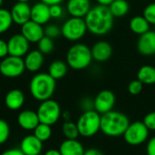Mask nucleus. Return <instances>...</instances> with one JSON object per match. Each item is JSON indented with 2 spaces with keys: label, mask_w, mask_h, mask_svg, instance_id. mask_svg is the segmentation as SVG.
<instances>
[{
  "label": "nucleus",
  "mask_w": 155,
  "mask_h": 155,
  "mask_svg": "<svg viewBox=\"0 0 155 155\" xmlns=\"http://www.w3.org/2000/svg\"><path fill=\"white\" fill-rule=\"evenodd\" d=\"M10 136V126L6 121L0 119V145L5 143Z\"/></svg>",
  "instance_id": "2f4dec72"
},
{
  "label": "nucleus",
  "mask_w": 155,
  "mask_h": 155,
  "mask_svg": "<svg viewBox=\"0 0 155 155\" xmlns=\"http://www.w3.org/2000/svg\"><path fill=\"white\" fill-rule=\"evenodd\" d=\"M29 0H16V2H22V3H28Z\"/></svg>",
  "instance_id": "49530a36"
},
{
  "label": "nucleus",
  "mask_w": 155,
  "mask_h": 155,
  "mask_svg": "<svg viewBox=\"0 0 155 155\" xmlns=\"http://www.w3.org/2000/svg\"><path fill=\"white\" fill-rule=\"evenodd\" d=\"M143 89V84L138 79L133 80L128 84V92L132 95H138Z\"/></svg>",
  "instance_id": "72a5a7b5"
},
{
  "label": "nucleus",
  "mask_w": 155,
  "mask_h": 155,
  "mask_svg": "<svg viewBox=\"0 0 155 155\" xmlns=\"http://www.w3.org/2000/svg\"><path fill=\"white\" fill-rule=\"evenodd\" d=\"M114 18L108 6L97 5L92 7L84 16L87 31L94 35H104L112 30Z\"/></svg>",
  "instance_id": "f257e3e1"
},
{
  "label": "nucleus",
  "mask_w": 155,
  "mask_h": 155,
  "mask_svg": "<svg viewBox=\"0 0 155 155\" xmlns=\"http://www.w3.org/2000/svg\"><path fill=\"white\" fill-rule=\"evenodd\" d=\"M21 34L31 44L38 43L39 40L45 36V31L43 25L29 20L23 25H21Z\"/></svg>",
  "instance_id": "f8f14e48"
},
{
  "label": "nucleus",
  "mask_w": 155,
  "mask_h": 155,
  "mask_svg": "<svg viewBox=\"0 0 155 155\" xmlns=\"http://www.w3.org/2000/svg\"><path fill=\"white\" fill-rule=\"evenodd\" d=\"M42 3H45L48 5H58L62 4L64 0H39Z\"/></svg>",
  "instance_id": "79ce46f5"
},
{
  "label": "nucleus",
  "mask_w": 155,
  "mask_h": 155,
  "mask_svg": "<svg viewBox=\"0 0 155 155\" xmlns=\"http://www.w3.org/2000/svg\"><path fill=\"white\" fill-rule=\"evenodd\" d=\"M62 133L65 139H77L80 134L76 123L70 121H64L62 126Z\"/></svg>",
  "instance_id": "cd10ccee"
},
{
  "label": "nucleus",
  "mask_w": 155,
  "mask_h": 155,
  "mask_svg": "<svg viewBox=\"0 0 155 155\" xmlns=\"http://www.w3.org/2000/svg\"><path fill=\"white\" fill-rule=\"evenodd\" d=\"M49 8H50L51 18H54V19L60 18L63 15V14H64V9L61 6V4L49 5Z\"/></svg>",
  "instance_id": "c9c22d12"
},
{
  "label": "nucleus",
  "mask_w": 155,
  "mask_h": 155,
  "mask_svg": "<svg viewBox=\"0 0 155 155\" xmlns=\"http://www.w3.org/2000/svg\"><path fill=\"white\" fill-rule=\"evenodd\" d=\"M43 147V142L37 139L34 134H29L23 138L19 148L25 155H40Z\"/></svg>",
  "instance_id": "f3484780"
},
{
  "label": "nucleus",
  "mask_w": 155,
  "mask_h": 155,
  "mask_svg": "<svg viewBox=\"0 0 155 155\" xmlns=\"http://www.w3.org/2000/svg\"><path fill=\"white\" fill-rule=\"evenodd\" d=\"M79 134L84 138H90L101 131V114L95 110L83 112L76 122Z\"/></svg>",
  "instance_id": "39448f33"
},
{
  "label": "nucleus",
  "mask_w": 155,
  "mask_h": 155,
  "mask_svg": "<svg viewBox=\"0 0 155 155\" xmlns=\"http://www.w3.org/2000/svg\"><path fill=\"white\" fill-rule=\"evenodd\" d=\"M0 155H25L20 148H12L3 152Z\"/></svg>",
  "instance_id": "ea45409f"
},
{
  "label": "nucleus",
  "mask_w": 155,
  "mask_h": 155,
  "mask_svg": "<svg viewBox=\"0 0 155 155\" xmlns=\"http://www.w3.org/2000/svg\"><path fill=\"white\" fill-rule=\"evenodd\" d=\"M33 132H34L33 134L43 143L48 141L51 138L52 133H53L51 125L42 124V123H40Z\"/></svg>",
  "instance_id": "bb28decb"
},
{
  "label": "nucleus",
  "mask_w": 155,
  "mask_h": 155,
  "mask_svg": "<svg viewBox=\"0 0 155 155\" xmlns=\"http://www.w3.org/2000/svg\"><path fill=\"white\" fill-rule=\"evenodd\" d=\"M93 61L91 48L82 43L73 45L66 53V64L74 70H84Z\"/></svg>",
  "instance_id": "20e7f679"
},
{
  "label": "nucleus",
  "mask_w": 155,
  "mask_h": 155,
  "mask_svg": "<svg viewBox=\"0 0 155 155\" xmlns=\"http://www.w3.org/2000/svg\"><path fill=\"white\" fill-rule=\"evenodd\" d=\"M95 1L97 2L98 5H105V6H109L114 2V0H95Z\"/></svg>",
  "instance_id": "37998d69"
},
{
  "label": "nucleus",
  "mask_w": 155,
  "mask_h": 155,
  "mask_svg": "<svg viewBox=\"0 0 155 155\" xmlns=\"http://www.w3.org/2000/svg\"><path fill=\"white\" fill-rule=\"evenodd\" d=\"M44 31H45V35L47 36V37H50L53 40L55 39V38H58V37H60L62 35L61 27H59L58 25H54V24L47 25L44 28Z\"/></svg>",
  "instance_id": "7c9ffc66"
},
{
  "label": "nucleus",
  "mask_w": 155,
  "mask_h": 155,
  "mask_svg": "<svg viewBox=\"0 0 155 155\" xmlns=\"http://www.w3.org/2000/svg\"><path fill=\"white\" fill-rule=\"evenodd\" d=\"M143 15L149 22L150 25H155V2L151 3L145 6V8L143 9Z\"/></svg>",
  "instance_id": "473e14b6"
},
{
  "label": "nucleus",
  "mask_w": 155,
  "mask_h": 155,
  "mask_svg": "<svg viewBox=\"0 0 155 155\" xmlns=\"http://www.w3.org/2000/svg\"><path fill=\"white\" fill-rule=\"evenodd\" d=\"M91 8L90 0H68L66 3V10L73 17L84 18Z\"/></svg>",
  "instance_id": "a211bd4d"
},
{
  "label": "nucleus",
  "mask_w": 155,
  "mask_h": 155,
  "mask_svg": "<svg viewBox=\"0 0 155 155\" xmlns=\"http://www.w3.org/2000/svg\"><path fill=\"white\" fill-rule=\"evenodd\" d=\"M130 124L129 117L119 111L112 110L101 115V132L108 137L124 136Z\"/></svg>",
  "instance_id": "f03ea898"
},
{
  "label": "nucleus",
  "mask_w": 155,
  "mask_h": 155,
  "mask_svg": "<svg viewBox=\"0 0 155 155\" xmlns=\"http://www.w3.org/2000/svg\"><path fill=\"white\" fill-rule=\"evenodd\" d=\"M143 122L149 131H155V112L148 113L144 116Z\"/></svg>",
  "instance_id": "f704fd0d"
},
{
  "label": "nucleus",
  "mask_w": 155,
  "mask_h": 155,
  "mask_svg": "<svg viewBox=\"0 0 155 155\" xmlns=\"http://www.w3.org/2000/svg\"><path fill=\"white\" fill-rule=\"evenodd\" d=\"M62 117H64V121H70V114H69V112L62 113Z\"/></svg>",
  "instance_id": "a18cd8bd"
},
{
  "label": "nucleus",
  "mask_w": 155,
  "mask_h": 155,
  "mask_svg": "<svg viewBox=\"0 0 155 155\" xmlns=\"http://www.w3.org/2000/svg\"><path fill=\"white\" fill-rule=\"evenodd\" d=\"M56 81L48 73L35 74L29 84L30 94L33 98L39 102L51 99L54 94Z\"/></svg>",
  "instance_id": "7ed1b4c3"
},
{
  "label": "nucleus",
  "mask_w": 155,
  "mask_h": 155,
  "mask_svg": "<svg viewBox=\"0 0 155 155\" xmlns=\"http://www.w3.org/2000/svg\"><path fill=\"white\" fill-rule=\"evenodd\" d=\"M3 2H4V0H0V7L2 6V5H3Z\"/></svg>",
  "instance_id": "de8ad7c7"
},
{
  "label": "nucleus",
  "mask_w": 155,
  "mask_h": 155,
  "mask_svg": "<svg viewBox=\"0 0 155 155\" xmlns=\"http://www.w3.org/2000/svg\"><path fill=\"white\" fill-rule=\"evenodd\" d=\"M137 79L143 84L152 85L155 84V66L144 64L137 72Z\"/></svg>",
  "instance_id": "393cba45"
},
{
  "label": "nucleus",
  "mask_w": 155,
  "mask_h": 155,
  "mask_svg": "<svg viewBox=\"0 0 155 155\" xmlns=\"http://www.w3.org/2000/svg\"><path fill=\"white\" fill-rule=\"evenodd\" d=\"M108 7L114 17H124L128 14L130 9V5L126 0H114Z\"/></svg>",
  "instance_id": "a878e982"
},
{
  "label": "nucleus",
  "mask_w": 155,
  "mask_h": 155,
  "mask_svg": "<svg viewBox=\"0 0 155 155\" xmlns=\"http://www.w3.org/2000/svg\"><path fill=\"white\" fill-rule=\"evenodd\" d=\"M150 24L144 18L143 15L134 16L129 23V27L133 33L138 35H142L150 30Z\"/></svg>",
  "instance_id": "5701e85b"
},
{
  "label": "nucleus",
  "mask_w": 155,
  "mask_h": 155,
  "mask_svg": "<svg viewBox=\"0 0 155 155\" xmlns=\"http://www.w3.org/2000/svg\"><path fill=\"white\" fill-rule=\"evenodd\" d=\"M68 72V65L66 62L61 60H55L48 66V74L56 81L64 78Z\"/></svg>",
  "instance_id": "b1692460"
},
{
  "label": "nucleus",
  "mask_w": 155,
  "mask_h": 155,
  "mask_svg": "<svg viewBox=\"0 0 155 155\" xmlns=\"http://www.w3.org/2000/svg\"><path fill=\"white\" fill-rule=\"evenodd\" d=\"M62 35L71 42H77L81 40L87 32L84 18L73 17L66 19L61 26Z\"/></svg>",
  "instance_id": "0eeeda50"
},
{
  "label": "nucleus",
  "mask_w": 155,
  "mask_h": 155,
  "mask_svg": "<svg viewBox=\"0 0 155 155\" xmlns=\"http://www.w3.org/2000/svg\"><path fill=\"white\" fill-rule=\"evenodd\" d=\"M44 155H62L59 150L56 149H50L48 151H46Z\"/></svg>",
  "instance_id": "c03bdc74"
},
{
  "label": "nucleus",
  "mask_w": 155,
  "mask_h": 155,
  "mask_svg": "<svg viewBox=\"0 0 155 155\" xmlns=\"http://www.w3.org/2000/svg\"><path fill=\"white\" fill-rule=\"evenodd\" d=\"M10 10L0 7V35L7 32L13 25Z\"/></svg>",
  "instance_id": "c85d7f7f"
},
{
  "label": "nucleus",
  "mask_w": 155,
  "mask_h": 155,
  "mask_svg": "<svg viewBox=\"0 0 155 155\" xmlns=\"http://www.w3.org/2000/svg\"><path fill=\"white\" fill-rule=\"evenodd\" d=\"M25 71L24 59L22 57L7 55L0 62V74L6 78H16Z\"/></svg>",
  "instance_id": "1a4fd4ad"
},
{
  "label": "nucleus",
  "mask_w": 155,
  "mask_h": 155,
  "mask_svg": "<svg viewBox=\"0 0 155 155\" xmlns=\"http://www.w3.org/2000/svg\"><path fill=\"white\" fill-rule=\"evenodd\" d=\"M8 55V46L7 42L0 39V59H3Z\"/></svg>",
  "instance_id": "4c0bfd02"
},
{
  "label": "nucleus",
  "mask_w": 155,
  "mask_h": 155,
  "mask_svg": "<svg viewBox=\"0 0 155 155\" xmlns=\"http://www.w3.org/2000/svg\"><path fill=\"white\" fill-rule=\"evenodd\" d=\"M154 66H155V65H154Z\"/></svg>",
  "instance_id": "09e8293b"
},
{
  "label": "nucleus",
  "mask_w": 155,
  "mask_h": 155,
  "mask_svg": "<svg viewBox=\"0 0 155 155\" xmlns=\"http://www.w3.org/2000/svg\"><path fill=\"white\" fill-rule=\"evenodd\" d=\"M137 49L139 53L145 56L155 54V31L149 30L140 35L137 41Z\"/></svg>",
  "instance_id": "2eb2a0df"
},
{
  "label": "nucleus",
  "mask_w": 155,
  "mask_h": 155,
  "mask_svg": "<svg viewBox=\"0 0 155 155\" xmlns=\"http://www.w3.org/2000/svg\"><path fill=\"white\" fill-rule=\"evenodd\" d=\"M115 95L110 90H102L94 99V109L101 115L112 110L115 105Z\"/></svg>",
  "instance_id": "9d476101"
},
{
  "label": "nucleus",
  "mask_w": 155,
  "mask_h": 155,
  "mask_svg": "<svg viewBox=\"0 0 155 155\" xmlns=\"http://www.w3.org/2000/svg\"><path fill=\"white\" fill-rule=\"evenodd\" d=\"M84 155H104V153L97 148H88L84 151Z\"/></svg>",
  "instance_id": "a19ab883"
},
{
  "label": "nucleus",
  "mask_w": 155,
  "mask_h": 155,
  "mask_svg": "<svg viewBox=\"0 0 155 155\" xmlns=\"http://www.w3.org/2000/svg\"><path fill=\"white\" fill-rule=\"evenodd\" d=\"M14 24L23 25L31 20V6L28 3L16 2L10 10Z\"/></svg>",
  "instance_id": "ddd939ff"
},
{
  "label": "nucleus",
  "mask_w": 155,
  "mask_h": 155,
  "mask_svg": "<svg viewBox=\"0 0 155 155\" xmlns=\"http://www.w3.org/2000/svg\"><path fill=\"white\" fill-rule=\"evenodd\" d=\"M146 154L155 155V136L148 140L146 144Z\"/></svg>",
  "instance_id": "e433bc0d"
},
{
  "label": "nucleus",
  "mask_w": 155,
  "mask_h": 155,
  "mask_svg": "<svg viewBox=\"0 0 155 155\" xmlns=\"http://www.w3.org/2000/svg\"><path fill=\"white\" fill-rule=\"evenodd\" d=\"M51 19L50 15V8L49 5L38 2L35 4L33 6H31V20L41 25H46Z\"/></svg>",
  "instance_id": "6ab92c4d"
},
{
  "label": "nucleus",
  "mask_w": 155,
  "mask_h": 155,
  "mask_svg": "<svg viewBox=\"0 0 155 155\" xmlns=\"http://www.w3.org/2000/svg\"><path fill=\"white\" fill-rule=\"evenodd\" d=\"M17 124L20 128L25 131H34L40 124L37 113L33 110H24L17 115Z\"/></svg>",
  "instance_id": "dca6fc26"
},
{
  "label": "nucleus",
  "mask_w": 155,
  "mask_h": 155,
  "mask_svg": "<svg viewBox=\"0 0 155 155\" xmlns=\"http://www.w3.org/2000/svg\"><path fill=\"white\" fill-rule=\"evenodd\" d=\"M62 155H84V147L77 139H65L58 149Z\"/></svg>",
  "instance_id": "412c9836"
},
{
  "label": "nucleus",
  "mask_w": 155,
  "mask_h": 155,
  "mask_svg": "<svg viewBox=\"0 0 155 155\" xmlns=\"http://www.w3.org/2000/svg\"><path fill=\"white\" fill-rule=\"evenodd\" d=\"M82 109L84 110V112L85 111H89V110H94L91 107L94 108V100H91L89 98H85L82 101Z\"/></svg>",
  "instance_id": "58836bf2"
},
{
  "label": "nucleus",
  "mask_w": 155,
  "mask_h": 155,
  "mask_svg": "<svg viewBox=\"0 0 155 155\" xmlns=\"http://www.w3.org/2000/svg\"><path fill=\"white\" fill-rule=\"evenodd\" d=\"M36 113L40 123L51 126L55 124L62 117V110L60 104L52 98L41 102Z\"/></svg>",
  "instance_id": "423d86ee"
},
{
  "label": "nucleus",
  "mask_w": 155,
  "mask_h": 155,
  "mask_svg": "<svg viewBox=\"0 0 155 155\" xmlns=\"http://www.w3.org/2000/svg\"><path fill=\"white\" fill-rule=\"evenodd\" d=\"M37 46H38L37 50H39L43 54H48L54 51V43L53 39L45 35L39 40V42L37 43Z\"/></svg>",
  "instance_id": "c756f323"
},
{
  "label": "nucleus",
  "mask_w": 155,
  "mask_h": 155,
  "mask_svg": "<svg viewBox=\"0 0 155 155\" xmlns=\"http://www.w3.org/2000/svg\"><path fill=\"white\" fill-rule=\"evenodd\" d=\"M7 46H8V55L23 58L29 52L30 43L20 33V34L13 35L8 39Z\"/></svg>",
  "instance_id": "9b49d317"
},
{
  "label": "nucleus",
  "mask_w": 155,
  "mask_h": 155,
  "mask_svg": "<svg viewBox=\"0 0 155 155\" xmlns=\"http://www.w3.org/2000/svg\"><path fill=\"white\" fill-rule=\"evenodd\" d=\"M44 55L39 50H32L29 51L24 58V63L25 66V70L31 73L38 72L45 62Z\"/></svg>",
  "instance_id": "aec40b11"
},
{
  "label": "nucleus",
  "mask_w": 155,
  "mask_h": 155,
  "mask_svg": "<svg viewBox=\"0 0 155 155\" xmlns=\"http://www.w3.org/2000/svg\"><path fill=\"white\" fill-rule=\"evenodd\" d=\"M25 104V94L19 89L10 90L5 97V106L12 111H16L22 108Z\"/></svg>",
  "instance_id": "4be33fe9"
},
{
  "label": "nucleus",
  "mask_w": 155,
  "mask_h": 155,
  "mask_svg": "<svg viewBox=\"0 0 155 155\" xmlns=\"http://www.w3.org/2000/svg\"><path fill=\"white\" fill-rule=\"evenodd\" d=\"M93 60L104 63L108 61L113 54V47L112 45L104 40H100L94 43V45L91 48Z\"/></svg>",
  "instance_id": "4468645a"
},
{
  "label": "nucleus",
  "mask_w": 155,
  "mask_h": 155,
  "mask_svg": "<svg viewBox=\"0 0 155 155\" xmlns=\"http://www.w3.org/2000/svg\"><path fill=\"white\" fill-rule=\"evenodd\" d=\"M150 131L143 122L136 121L131 123L124 134V139L131 146H139L147 142Z\"/></svg>",
  "instance_id": "6e6552de"
}]
</instances>
